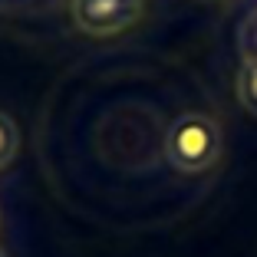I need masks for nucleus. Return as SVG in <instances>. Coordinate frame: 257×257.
I'll list each match as a JSON object with an SVG mask.
<instances>
[{"instance_id": "nucleus-5", "label": "nucleus", "mask_w": 257, "mask_h": 257, "mask_svg": "<svg viewBox=\"0 0 257 257\" xmlns=\"http://www.w3.org/2000/svg\"><path fill=\"white\" fill-rule=\"evenodd\" d=\"M0 257H4V250H0Z\"/></svg>"}, {"instance_id": "nucleus-1", "label": "nucleus", "mask_w": 257, "mask_h": 257, "mask_svg": "<svg viewBox=\"0 0 257 257\" xmlns=\"http://www.w3.org/2000/svg\"><path fill=\"white\" fill-rule=\"evenodd\" d=\"M165 159L175 172L201 175L221 159V125L204 112H185L165 136Z\"/></svg>"}, {"instance_id": "nucleus-3", "label": "nucleus", "mask_w": 257, "mask_h": 257, "mask_svg": "<svg viewBox=\"0 0 257 257\" xmlns=\"http://www.w3.org/2000/svg\"><path fill=\"white\" fill-rule=\"evenodd\" d=\"M237 99L247 112L257 115V56H247L237 73Z\"/></svg>"}, {"instance_id": "nucleus-4", "label": "nucleus", "mask_w": 257, "mask_h": 257, "mask_svg": "<svg viewBox=\"0 0 257 257\" xmlns=\"http://www.w3.org/2000/svg\"><path fill=\"white\" fill-rule=\"evenodd\" d=\"M17 149H20V132L7 112H0V168H7L14 162Z\"/></svg>"}, {"instance_id": "nucleus-2", "label": "nucleus", "mask_w": 257, "mask_h": 257, "mask_svg": "<svg viewBox=\"0 0 257 257\" xmlns=\"http://www.w3.org/2000/svg\"><path fill=\"white\" fill-rule=\"evenodd\" d=\"M145 0H73V20L89 37H115L136 27Z\"/></svg>"}]
</instances>
